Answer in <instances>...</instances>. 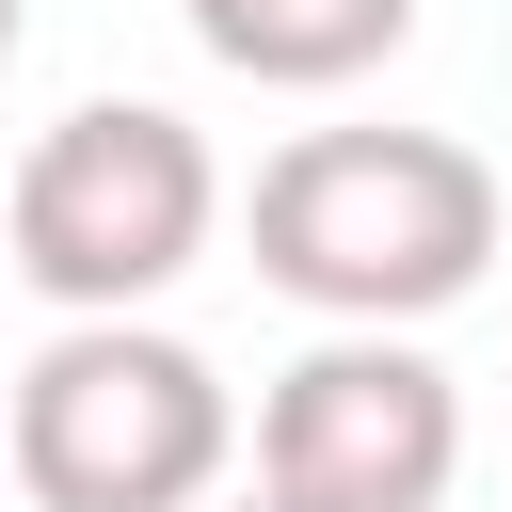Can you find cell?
<instances>
[{
    "label": "cell",
    "instance_id": "7",
    "mask_svg": "<svg viewBox=\"0 0 512 512\" xmlns=\"http://www.w3.org/2000/svg\"><path fill=\"white\" fill-rule=\"evenodd\" d=\"M256 512H272V496H256Z\"/></svg>",
    "mask_w": 512,
    "mask_h": 512
},
{
    "label": "cell",
    "instance_id": "2",
    "mask_svg": "<svg viewBox=\"0 0 512 512\" xmlns=\"http://www.w3.org/2000/svg\"><path fill=\"white\" fill-rule=\"evenodd\" d=\"M208 224H224V160H208V128L160 112V96H80V112H48L32 160H16V192H0V256H16V288L64 304V320H144V304L208 256Z\"/></svg>",
    "mask_w": 512,
    "mask_h": 512
},
{
    "label": "cell",
    "instance_id": "3",
    "mask_svg": "<svg viewBox=\"0 0 512 512\" xmlns=\"http://www.w3.org/2000/svg\"><path fill=\"white\" fill-rule=\"evenodd\" d=\"M0 464H16L32 512H208L224 464H240V400L160 320H64L16 368Z\"/></svg>",
    "mask_w": 512,
    "mask_h": 512
},
{
    "label": "cell",
    "instance_id": "6",
    "mask_svg": "<svg viewBox=\"0 0 512 512\" xmlns=\"http://www.w3.org/2000/svg\"><path fill=\"white\" fill-rule=\"evenodd\" d=\"M16 32H32V0H0V64H16Z\"/></svg>",
    "mask_w": 512,
    "mask_h": 512
},
{
    "label": "cell",
    "instance_id": "5",
    "mask_svg": "<svg viewBox=\"0 0 512 512\" xmlns=\"http://www.w3.org/2000/svg\"><path fill=\"white\" fill-rule=\"evenodd\" d=\"M176 16L256 96H336V80L400 64V32H416V0H176Z\"/></svg>",
    "mask_w": 512,
    "mask_h": 512
},
{
    "label": "cell",
    "instance_id": "4",
    "mask_svg": "<svg viewBox=\"0 0 512 512\" xmlns=\"http://www.w3.org/2000/svg\"><path fill=\"white\" fill-rule=\"evenodd\" d=\"M464 480V384L416 336H320L256 400V496L272 512H448Z\"/></svg>",
    "mask_w": 512,
    "mask_h": 512
},
{
    "label": "cell",
    "instance_id": "1",
    "mask_svg": "<svg viewBox=\"0 0 512 512\" xmlns=\"http://www.w3.org/2000/svg\"><path fill=\"white\" fill-rule=\"evenodd\" d=\"M496 256V160L448 128H304L256 160V288H288L336 336H416L464 288H496Z\"/></svg>",
    "mask_w": 512,
    "mask_h": 512
}]
</instances>
